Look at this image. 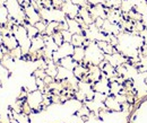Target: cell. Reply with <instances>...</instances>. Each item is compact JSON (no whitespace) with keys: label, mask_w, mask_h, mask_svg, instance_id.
<instances>
[{"label":"cell","mask_w":147,"mask_h":123,"mask_svg":"<svg viewBox=\"0 0 147 123\" xmlns=\"http://www.w3.org/2000/svg\"><path fill=\"white\" fill-rule=\"evenodd\" d=\"M85 60H84V65L88 66V65H94V66H98L102 61H104V52L100 49V46L97 45L96 42L93 41H86L85 43Z\"/></svg>","instance_id":"6da1fadb"},{"label":"cell","mask_w":147,"mask_h":123,"mask_svg":"<svg viewBox=\"0 0 147 123\" xmlns=\"http://www.w3.org/2000/svg\"><path fill=\"white\" fill-rule=\"evenodd\" d=\"M13 35L16 37L17 42H18L19 48L22 49L24 56L27 55L30 53L31 50V44H32V38L28 36L27 34V31H26V27L22 24H15L13 26Z\"/></svg>","instance_id":"7a4b0ae2"},{"label":"cell","mask_w":147,"mask_h":123,"mask_svg":"<svg viewBox=\"0 0 147 123\" xmlns=\"http://www.w3.org/2000/svg\"><path fill=\"white\" fill-rule=\"evenodd\" d=\"M5 6L8 10L9 16L13 19H15L17 22V24L24 25L26 23L25 11H24L23 6L19 3V0H7Z\"/></svg>","instance_id":"3957f363"},{"label":"cell","mask_w":147,"mask_h":123,"mask_svg":"<svg viewBox=\"0 0 147 123\" xmlns=\"http://www.w3.org/2000/svg\"><path fill=\"white\" fill-rule=\"evenodd\" d=\"M43 99H44V94L40 89L28 91L26 96V102L31 106L33 112H40L43 108Z\"/></svg>","instance_id":"277c9868"},{"label":"cell","mask_w":147,"mask_h":123,"mask_svg":"<svg viewBox=\"0 0 147 123\" xmlns=\"http://www.w3.org/2000/svg\"><path fill=\"white\" fill-rule=\"evenodd\" d=\"M74 50H75V46H74L71 43L63 42V43L58 48V50L53 52L52 60L55 61V63H59V61H60L62 58H66V56L73 55Z\"/></svg>","instance_id":"5b68a950"},{"label":"cell","mask_w":147,"mask_h":123,"mask_svg":"<svg viewBox=\"0 0 147 123\" xmlns=\"http://www.w3.org/2000/svg\"><path fill=\"white\" fill-rule=\"evenodd\" d=\"M79 8L80 7L73 3L70 0H65L60 9L66 14L68 18H77L79 15Z\"/></svg>","instance_id":"8992f818"},{"label":"cell","mask_w":147,"mask_h":123,"mask_svg":"<svg viewBox=\"0 0 147 123\" xmlns=\"http://www.w3.org/2000/svg\"><path fill=\"white\" fill-rule=\"evenodd\" d=\"M104 60L108 61L113 67H118V66H121V65H125V63L129 62L128 58H126L122 53L118 52V51L114 52L113 54H105Z\"/></svg>","instance_id":"52a82bcc"},{"label":"cell","mask_w":147,"mask_h":123,"mask_svg":"<svg viewBox=\"0 0 147 123\" xmlns=\"http://www.w3.org/2000/svg\"><path fill=\"white\" fill-rule=\"evenodd\" d=\"M24 11H25L26 23H28V24L35 25L37 22H40L42 19L40 13H38V10H36L32 5H28V6L24 7Z\"/></svg>","instance_id":"ba28073f"},{"label":"cell","mask_w":147,"mask_h":123,"mask_svg":"<svg viewBox=\"0 0 147 123\" xmlns=\"http://www.w3.org/2000/svg\"><path fill=\"white\" fill-rule=\"evenodd\" d=\"M104 105L105 107L112 112V113H119V112H122V106L121 104L117 101L115 96L114 95H109L104 102Z\"/></svg>","instance_id":"9c48e42d"},{"label":"cell","mask_w":147,"mask_h":123,"mask_svg":"<svg viewBox=\"0 0 147 123\" xmlns=\"http://www.w3.org/2000/svg\"><path fill=\"white\" fill-rule=\"evenodd\" d=\"M45 48V42H44V38L42 34H38L37 36L32 38V44H31V50L28 54H34L37 53L38 51L43 50Z\"/></svg>","instance_id":"30bf717a"},{"label":"cell","mask_w":147,"mask_h":123,"mask_svg":"<svg viewBox=\"0 0 147 123\" xmlns=\"http://www.w3.org/2000/svg\"><path fill=\"white\" fill-rule=\"evenodd\" d=\"M90 13L92 15L93 19L95 20L96 18H103L107 19V7L102 3L100 5H95L90 7Z\"/></svg>","instance_id":"8fae6325"},{"label":"cell","mask_w":147,"mask_h":123,"mask_svg":"<svg viewBox=\"0 0 147 123\" xmlns=\"http://www.w3.org/2000/svg\"><path fill=\"white\" fill-rule=\"evenodd\" d=\"M67 22V25H68V31L71 33V34H80V33H84L80 24L78 23V20L76 18H68L66 19Z\"/></svg>","instance_id":"7c38bea8"},{"label":"cell","mask_w":147,"mask_h":123,"mask_svg":"<svg viewBox=\"0 0 147 123\" xmlns=\"http://www.w3.org/2000/svg\"><path fill=\"white\" fill-rule=\"evenodd\" d=\"M2 44H3V46H5L8 51H11V50L16 49L17 46H19L16 37L13 35V34L2 36Z\"/></svg>","instance_id":"4fadbf2b"},{"label":"cell","mask_w":147,"mask_h":123,"mask_svg":"<svg viewBox=\"0 0 147 123\" xmlns=\"http://www.w3.org/2000/svg\"><path fill=\"white\" fill-rule=\"evenodd\" d=\"M74 75L79 79V80H85L87 75H88V67L84 63H78L75 69H74Z\"/></svg>","instance_id":"5bb4252c"},{"label":"cell","mask_w":147,"mask_h":123,"mask_svg":"<svg viewBox=\"0 0 147 123\" xmlns=\"http://www.w3.org/2000/svg\"><path fill=\"white\" fill-rule=\"evenodd\" d=\"M78 17H80L83 20H84V23L86 24V25H91L94 23V19H93L92 15H91V13H90V8H86V7H82V8H79V15H78Z\"/></svg>","instance_id":"9a60e30c"},{"label":"cell","mask_w":147,"mask_h":123,"mask_svg":"<svg viewBox=\"0 0 147 123\" xmlns=\"http://www.w3.org/2000/svg\"><path fill=\"white\" fill-rule=\"evenodd\" d=\"M77 65H78V63L74 60L71 55L66 56V58H62V59L59 61V63H58V66H61V67L67 68V69H69V70H74Z\"/></svg>","instance_id":"2e32d148"},{"label":"cell","mask_w":147,"mask_h":123,"mask_svg":"<svg viewBox=\"0 0 147 123\" xmlns=\"http://www.w3.org/2000/svg\"><path fill=\"white\" fill-rule=\"evenodd\" d=\"M71 56L77 63H83L85 60V46H75Z\"/></svg>","instance_id":"e0dca14e"},{"label":"cell","mask_w":147,"mask_h":123,"mask_svg":"<svg viewBox=\"0 0 147 123\" xmlns=\"http://www.w3.org/2000/svg\"><path fill=\"white\" fill-rule=\"evenodd\" d=\"M73 75H74L73 70H69V69L63 68V67H61V66H58V75H57V77H55V80H59V81L66 80V79H68L69 77H71Z\"/></svg>","instance_id":"ac0fdd59"},{"label":"cell","mask_w":147,"mask_h":123,"mask_svg":"<svg viewBox=\"0 0 147 123\" xmlns=\"http://www.w3.org/2000/svg\"><path fill=\"white\" fill-rule=\"evenodd\" d=\"M10 71L8 70L0 61V86H5L8 83V79L10 77Z\"/></svg>","instance_id":"d6986e66"},{"label":"cell","mask_w":147,"mask_h":123,"mask_svg":"<svg viewBox=\"0 0 147 123\" xmlns=\"http://www.w3.org/2000/svg\"><path fill=\"white\" fill-rule=\"evenodd\" d=\"M0 61H1V63H2L8 70L10 71V72H13V70L15 69V60L9 55V53L3 54V58H2Z\"/></svg>","instance_id":"ffe728a7"},{"label":"cell","mask_w":147,"mask_h":123,"mask_svg":"<svg viewBox=\"0 0 147 123\" xmlns=\"http://www.w3.org/2000/svg\"><path fill=\"white\" fill-rule=\"evenodd\" d=\"M87 38L85 37L84 33H80V34H74L73 38H71V44L74 46H84L85 43H86Z\"/></svg>","instance_id":"44dd1931"},{"label":"cell","mask_w":147,"mask_h":123,"mask_svg":"<svg viewBox=\"0 0 147 123\" xmlns=\"http://www.w3.org/2000/svg\"><path fill=\"white\" fill-rule=\"evenodd\" d=\"M11 114H13V119H15L18 123H30L31 121V118L30 115L20 112V113H17V112H14L11 111Z\"/></svg>","instance_id":"7402d4cb"},{"label":"cell","mask_w":147,"mask_h":123,"mask_svg":"<svg viewBox=\"0 0 147 123\" xmlns=\"http://www.w3.org/2000/svg\"><path fill=\"white\" fill-rule=\"evenodd\" d=\"M43 38H44V42H45V48H48L49 50H51V51H57L58 50V44L55 42V40H53V37L50 35H43Z\"/></svg>","instance_id":"603a6c76"},{"label":"cell","mask_w":147,"mask_h":123,"mask_svg":"<svg viewBox=\"0 0 147 123\" xmlns=\"http://www.w3.org/2000/svg\"><path fill=\"white\" fill-rule=\"evenodd\" d=\"M123 90V85L118 81H110V95H118L121 94Z\"/></svg>","instance_id":"cb8c5ba5"},{"label":"cell","mask_w":147,"mask_h":123,"mask_svg":"<svg viewBox=\"0 0 147 123\" xmlns=\"http://www.w3.org/2000/svg\"><path fill=\"white\" fill-rule=\"evenodd\" d=\"M134 8H135V3L131 0H122L120 9H121V11L123 14H128L129 11H131Z\"/></svg>","instance_id":"d4e9b609"},{"label":"cell","mask_w":147,"mask_h":123,"mask_svg":"<svg viewBox=\"0 0 147 123\" xmlns=\"http://www.w3.org/2000/svg\"><path fill=\"white\" fill-rule=\"evenodd\" d=\"M59 24L60 23H58V22H49L48 23V25H47V30H45V35H52L53 33H55L57 31H59L58 30V27H59Z\"/></svg>","instance_id":"484cf974"},{"label":"cell","mask_w":147,"mask_h":123,"mask_svg":"<svg viewBox=\"0 0 147 123\" xmlns=\"http://www.w3.org/2000/svg\"><path fill=\"white\" fill-rule=\"evenodd\" d=\"M24 26L26 27V31H27V34L31 38L35 37L40 34V32L37 31V28L35 27V25H32V24H28V23H25Z\"/></svg>","instance_id":"4316f807"},{"label":"cell","mask_w":147,"mask_h":123,"mask_svg":"<svg viewBox=\"0 0 147 123\" xmlns=\"http://www.w3.org/2000/svg\"><path fill=\"white\" fill-rule=\"evenodd\" d=\"M9 55L15 60V61H17L19 59H22V58H24V54H23V51H22V49L17 46L16 49H14V50H11V51H9Z\"/></svg>","instance_id":"83f0119b"},{"label":"cell","mask_w":147,"mask_h":123,"mask_svg":"<svg viewBox=\"0 0 147 123\" xmlns=\"http://www.w3.org/2000/svg\"><path fill=\"white\" fill-rule=\"evenodd\" d=\"M47 25H48V23H47L45 20H43V19H41L40 22H37L36 24H35V27L37 28V31L40 32V34H42V35H44V34H45Z\"/></svg>","instance_id":"f1b7e54d"},{"label":"cell","mask_w":147,"mask_h":123,"mask_svg":"<svg viewBox=\"0 0 147 123\" xmlns=\"http://www.w3.org/2000/svg\"><path fill=\"white\" fill-rule=\"evenodd\" d=\"M52 37H53V40H55V42L58 44V46H60L65 41H63V36H62V33L60 32V31H57L55 33L52 34Z\"/></svg>","instance_id":"f546056e"},{"label":"cell","mask_w":147,"mask_h":123,"mask_svg":"<svg viewBox=\"0 0 147 123\" xmlns=\"http://www.w3.org/2000/svg\"><path fill=\"white\" fill-rule=\"evenodd\" d=\"M108 96H109V95H107V94L95 91V94H94V98H93V99H95V101H97V102H100V103H104Z\"/></svg>","instance_id":"4dcf8cb0"},{"label":"cell","mask_w":147,"mask_h":123,"mask_svg":"<svg viewBox=\"0 0 147 123\" xmlns=\"http://www.w3.org/2000/svg\"><path fill=\"white\" fill-rule=\"evenodd\" d=\"M33 76L35 78H41V79H44L45 76H47V72L44 69H41V68H36L35 70L33 71Z\"/></svg>","instance_id":"1f68e13d"},{"label":"cell","mask_w":147,"mask_h":123,"mask_svg":"<svg viewBox=\"0 0 147 123\" xmlns=\"http://www.w3.org/2000/svg\"><path fill=\"white\" fill-rule=\"evenodd\" d=\"M62 33V36H63V41L65 42H68V43H71V38H73V35L68 30H65V31H61Z\"/></svg>","instance_id":"d6a6232c"},{"label":"cell","mask_w":147,"mask_h":123,"mask_svg":"<svg viewBox=\"0 0 147 123\" xmlns=\"http://www.w3.org/2000/svg\"><path fill=\"white\" fill-rule=\"evenodd\" d=\"M22 112L23 113H25V114H27V115H31L32 113H33V110L31 108V106L27 104V102H26V99H25V102L23 103V107H22Z\"/></svg>","instance_id":"836d02e7"},{"label":"cell","mask_w":147,"mask_h":123,"mask_svg":"<svg viewBox=\"0 0 147 123\" xmlns=\"http://www.w3.org/2000/svg\"><path fill=\"white\" fill-rule=\"evenodd\" d=\"M73 3H75V5H77L78 7H86V8H90L91 7V5H88L87 3V1L86 0H70Z\"/></svg>","instance_id":"e575fe53"},{"label":"cell","mask_w":147,"mask_h":123,"mask_svg":"<svg viewBox=\"0 0 147 123\" xmlns=\"http://www.w3.org/2000/svg\"><path fill=\"white\" fill-rule=\"evenodd\" d=\"M115 98H117V101H118L121 105L128 102V98H127V95H126V94H118V95H115Z\"/></svg>","instance_id":"d590c367"},{"label":"cell","mask_w":147,"mask_h":123,"mask_svg":"<svg viewBox=\"0 0 147 123\" xmlns=\"http://www.w3.org/2000/svg\"><path fill=\"white\" fill-rule=\"evenodd\" d=\"M104 20H105V19H103V18H96V19L94 20V24L96 25V27L102 28V26H103V24H104Z\"/></svg>","instance_id":"8d00e7d4"},{"label":"cell","mask_w":147,"mask_h":123,"mask_svg":"<svg viewBox=\"0 0 147 123\" xmlns=\"http://www.w3.org/2000/svg\"><path fill=\"white\" fill-rule=\"evenodd\" d=\"M2 46H3V44H2V35L0 34V60L3 58V52H2Z\"/></svg>","instance_id":"74e56055"},{"label":"cell","mask_w":147,"mask_h":123,"mask_svg":"<svg viewBox=\"0 0 147 123\" xmlns=\"http://www.w3.org/2000/svg\"><path fill=\"white\" fill-rule=\"evenodd\" d=\"M140 52L143 53V55L147 56V44H144V45L142 46V49H140Z\"/></svg>","instance_id":"f35d334b"}]
</instances>
